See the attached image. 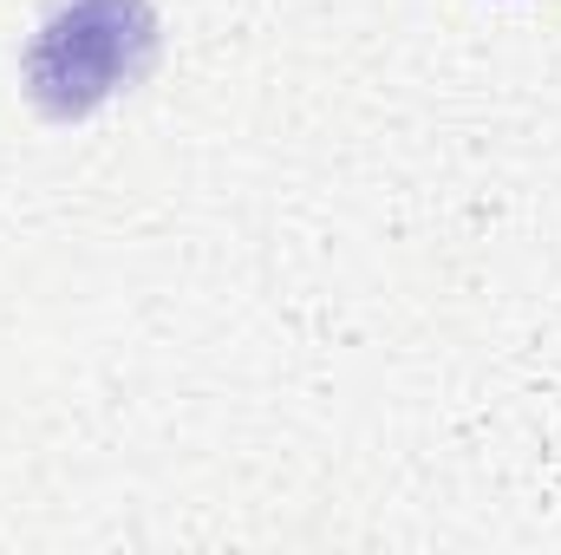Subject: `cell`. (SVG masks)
I'll return each mask as SVG.
<instances>
[{"mask_svg": "<svg viewBox=\"0 0 561 555\" xmlns=\"http://www.w3.org/2000/svg\"><path fill=\"white\" fill-rule=\"evenodd\" d=\"M157 53L144 0H66L26 46V92L46 118H85Z\"/></svg>", "mask_w": 561, "mask_h": 555, "instance_id": "6da1fadb", "label": "cell"}]
</instances>
